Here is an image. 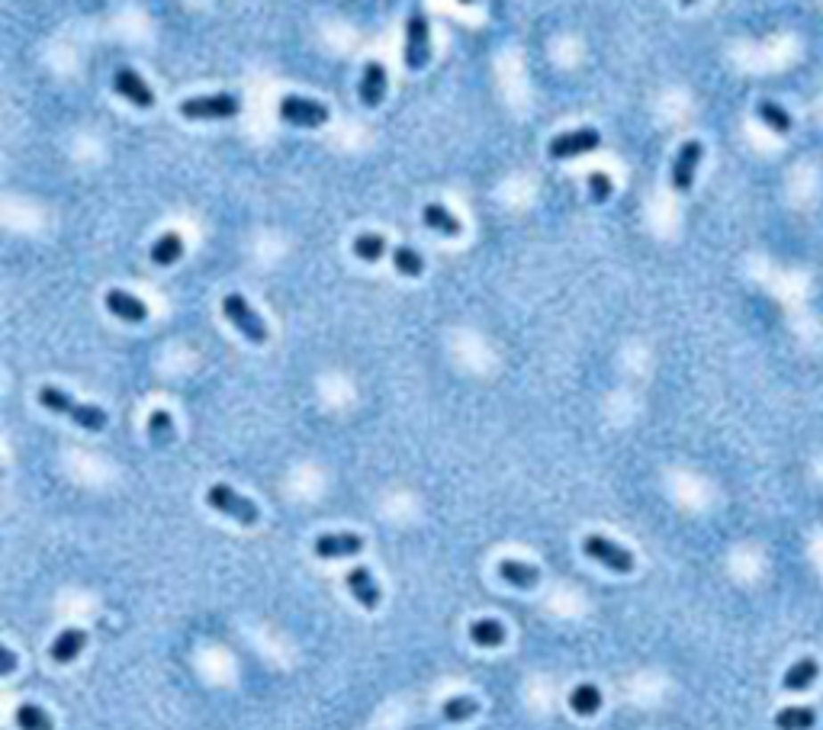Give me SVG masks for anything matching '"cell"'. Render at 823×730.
Segmentation results:
<instances>
[{
  "mask_svg": "<svg viewBox=\"0 0 823 730\" xmlns=\"http://www.w3.org/2000/svg\"><path fill=\"white\" fill-rule=\"evenodd\" d=\"M39 402H42V409L58 412V415H68V419L75 422L77 428H84V431H103L107 422H110L107 412L100 409V406L71 399V396L61 393V390H55V386H42Z\"/></svg>",
  "mask_w": 823,
  "mask_h": 730,
  "instance_id": "1",
  "label": "cell"
},
{
  "mask_svg": "<svg viewBox=\"0 0 823 730\" xmlns=\"http://www.w3.org/2000/svg\"><path fill=\"white\" fill-rule=\"evenodd\" d=\"M431 62V36H428V17L425 10L415 7L405 20V68L421 71Z\"/></svg>",
  "mask_w": 823,
  "mask_h": 730,
  "instance_id": "2",
  "label": "cell"
},
{
  "mask_svg": "<svg viewBox=\"0 0 823 730\" xmlns=\"http://www.w3.org/2000/svg\"><path fill=\"white\" fill-rule=\"evenodd\" d=\"M206 502H209V505H213L219 515H229L232 521H239V525H245V528L257 525V518H261V512H257L255 502L245 499V496H239L235 489H232V486H225V483L209 486Z\"/></svg>",
  "mask_w": 823,
  "mask_h": 730,
  "instance_id": "3",
  "label": "cell"
},
{
  "mask_svg": "<svg viewBox=\"0 0 823 730\" xmlns=\"http://www.w3.org/2000/svg\"><path fill=\"white\" fill-rule=\"evenodd\" d=\"M239 110L241 100L229 91L203 94V97H190L181 103L183 119H232V116H239Z\"/></svg>",
  "mask_w": 823,
  "mask_h": 730,
  "instance_id": "4",
  "label": "cell"
},
{
  "mask_svg": "<svg viewBox=\"0 0 823 730\" xmlns=\"http://www.w3.org/2000/svg\"><path fill=\"white\" fill-rule=\"evenodd\" d=\"M223 312L225 319L235 325V329L241 332V335L248 338V341H255V345H264L267 341V325H264V319L257 316L251 306H248V299L241 293H229L223 299Z\"/></svg>",
  "mask_w": 823,
  "mask_h": 730,
  "instance_id": "5",
  "label": "cell"
},
{
  "mask_svg": "<svg viewBox=\"0 0 823 730\" xmlns=\"http://www.w3.org/2000/svg\"><path fill=\"white\" fill-rule=\"evenodd\" d=\"M583 554L589 560H595V563L608 566L611 573H631L634 570V554L627 547H621V544L608 541V537H601V534L583 537Z\"/></svg>",
  "mask_w": 823,
  "mask_h": 730,
  "instance_id": "6",
  "label": "cell"
},
{
  "mask_svg": "<svg viewBox=\"0 0 823 730\" xmlns=\"http://www.w3.org/2000/svg\"><path fill=\"white\" fill-rule=\"evenodd\" d=\"M277 113H281L283 123H289V126H309V129H315V126H322L325 119H329V107H325V103H319V100H309V97H299V94H289V97H283L281 107H277Z\"/></svg>",
  "mask_w": 823,
  "mask_h": 730,
  "instance_id": "7",
  "label": "cell"
},
{
  "mask_svg": "<svg viewBox=\"0 0 823 730\" xmlns=\"http://www.w3.org/2000/svg\"><path fill=\"white\" fill-rule=\"evenodd\" d=\"M599 145H601L599 129H589V126H585V129L563 132V135L550 139L547 155H550L553 161H569V158H579V155H585V152H595Z\"/></svg>",
  "mask_w": 823,
  "mask_h": 730,
  "instance_id": "8",
  "label": "cell"
},
{
  "mask_svg": "<svg viewBox=\"0 0 823 730\" xmlns=\"http://www.w3.org/2000/svg\"><path fill=\"white\" fill-rule=\"evenodd\" d=\"M315 557L322 560H341V557H354L363 550V537L354 531H329L315 537Z\"/></svg>",
  "mask_w": 823,
  "mask_h": 730,
  "instance_id": "9",
  "label": "cell"
},
{
  "mask_svg": "<svg viewBox=\"0 0 823 730\" xmlns=\"http://www.w3.org/2000/svg\"><path fill=\"white\" fill-rule=\"evenodd\" d=\"M113 91L119 94V97L129 100V103H135L139 110H151V107H155V94H151L149 84L142 81L135 68H116Z\"/></svg>",
  "mask_w": 823,
  "mask_h": 730,
  "instance_id": "10",
  "label": "cell"
},
{
  "mask_svg": "<svg viewBox=\"0 0 823 730\" xmlns=\"http://www.w3.org/2000/svg\"><path fill=\"white\" fill-rule=\"evenodd\" d=\"M701 155H705V145L695 139L685 142V145L679 148V155H675V161H672V174H669V177H672V187L679 190V193H689V190H692Z\"/></svg>",
  "mask_w": 823,
  "mask_h": 730,
  "instance_id": "11",
  "label": "cell"
},
{
  "mask_svg": "<svg viewBox=\"0 0 823 730\" xmlns=\"http://www.w3.org/2000/svg\"><path fill=\"white\" fill-rule=\"evenodd\" d=\"M347 589H351V595H354L357 602H361L367 611H373V608H379V599H383V592H379L377 579H373V573L367 570V566H354V570H347L345 576Z\"/></svg>",
  "mask_w": 823,
  "mask_h": 730,
  "instance_id": "12",
  "label": "cell"
},
{
  "mask_svg": "<svg viewBox=\"0 0 823 730\" xmlns=\"http://www.w3.org/2000/svg\"><path fill=\"white\" fill-rule=\"evenodd\" d=\"M103 303H107L110 316H116V319L129 322V325H139V322L149 319V306L142 303L139 296L123 293V290H110V293L103 296Z\"/></svg>",
  "mask_w": 823,
  "mask_h": 730,
  "instance_id": "13",
  "label": "cell"
},
{
  "mask_svg": "<svg viewBox=\"0 0 823 730\" xmlns=\"http://www.w3.org/2000/svg\"><path fill=\"white\" fill-rule=\"evenodd\" d=\"M387 97V68L379 62H367L361 74V103L363 107H379Z\"/></svg>",
  "mask_w": 823,
  "mask_h": 730,
  "instance_id": "14",
  "label": "cell"
},
{
  "mask_svg": "<svg viewBox=\"0 0 823 730\" xmlns=\"http://www.w3.org/2000/svg\"><path fill=\"white\" fill-rule=\"evenodd\" d=\"M87 647V634L81 631V627H68V631H61L55 640H52L49 647V657L55 660V663H71V660H77V653Z\"/></svg>",
  "mask_w": 823,
  "mask_h": 730,
  "instance_id": "15",
  "label": "cell"
},
{
  "mask_svg": "<svg viewBox=\"0 0 823 730\" xmlns=\"http://www.w3.org/2000/svg\"><path fill=\"white\" fill-rule=\"evenodd\" d=\"M499 576L515 589H534L541 583V570L534 563H521V560H502L499 563Z\"/></svg>",
  "mask_w": 823,
  "mask_h": 730,
  "instance_id": "16",
  "label": "cell"
},
{
  "mask_svg": "<svg viewBox=\"0 0 823 730\" xmlns=\"http://www.w3.org/2000/svg\"><path fill=\"white\" fill-rule=\"evenodd\" d=\"M817 676H820V663H817V660H811V657H804V660H798V663L791 666L788 673H785L782 689L804 692V689H811V685H814Z\"/></svg>",
  "mask_w": 823,
  "mask_h": 730,
  "instance_id": "17",
  "label": "cell"
},
{
  "mask_svg": "<svg viewBox=\"0 0 823 730\" xmlns=\"http://www.w3.org/2000/svg\"><path fill=\"white\" fill-rule=\"evenodd\" d=\"M421 219H425V226H428L431 232H437V235H447V238L460 235V219L447 213L441 203H428V206H425V209H421Z\"/></svg>",
  "mask_w": 823,
  "mask_h": 730,
  "instance_id": "18",
  "label": "cell"
},
{
  "mask_svg": "<svg viewBox=\"0 0 823 730\" xmlns=\"http://www.w3.org/2000/svg\"><path fill=\"white\" fill-rule=\"evenodd\" d=\"M469 640L477 644V647H502L505 644V627L502 621H495V618H479V621L469 624Z\"/></svg>",
  "mask_w": 823,
  "mask_h": 730,
  "instance_id": "19",
  "label": "cell"
},
{
  "mask_svg": "<svg viewBox=\"0 0 823 730\" xmlns=\"http://www.w3.org/2000/svg\"><path fill=\"white\" fill-rule=\"evenodd\" d=\"M181 258H183V238L177 235V232H165V235L151 245V261H155L158 267H171V264H177Z\"/></svg>",
  "mask_w": 823,
  "mask_h": 730,
  "instance_id": "20",
  "label": "cell"
},
{
  "mask_svg": "<svg viewBox=\"0 0 823 730\" xmlns=\"http://www.w3.org/2000/svg\"><path fill=\"white\" fill-rule=\"evenodd\" d=\"M814 724H817L814 708H804V705L782 708V711L775 714V727L778 730H811Z\"/></svg>",
  "mask_w": 823,
  "mask_h": 730,
  "instance_id": "21",
  "label": "cell"
},
{
  "mask_svg": "<svg viewBox=\"0 0 823 730\" xmlns=\"http://www.w3.org/2000/svg\"><path fill=\"white\" fill-rule=\"evenodd\" d=\"M569 708L576 714H583V718H589V714H595L601 708V692L599 685H592V682H583V685H576L573 689V695H569Z\"/></svg>",
  "mask_w": 823,
  "mask_h": 730,
  "instance_id": "22",
  "label": "cell"
},
{
  "mask_svg": "<svg viewBox=\"0 0 823 730\" xmlns=\"http://www.w3.org/2000/svg\"><path fill=\"white\" fill-rule=\"evenodd\" d=\"M756 113H759V119H762V123H766L772 132H778V135L791 132V116H788V110L778 107L775 100H762V103L756 107Z\"/></svg>",
  "mask_w": 823,
  "mask_h": 730,
  "instance_id": "23",
  "label": "cell"
},
{
  "mask_svg": "<svg viewBox=\"0 0 823 730\" xmlns=\"http://www.w3.org/2000/svg\"><path fill=\"white\" fill-rule=\"evenodd\" d=\"M393 264H395V271L405 274V277H421V271H425V258L409 245L393 248Z\"/></svg>",
  "mask_w": 823,
  "mask_h": 730,
  "instance_id": "24",
  "label": "cell"
},
{
  "mask_svg": "<svg viewBox=\"0 0 823 730\" xmlns=\"http://www.w3.org/2000/svg\"><path fill=\"white\" fill-rule=\"evenodd\" d=\"M354 255L361 258V261L373 264L387 255V242H383V235H377V232H363V235L354 238Z\"/></svg>",
  "mask_w": 823,
  "mask_h": 730,
  "instance_id": "25",
  "label": "cell"
},
{
  "mask_svg": "<svg viewBox=\"0 0 823 730\" xmlns=\"http://www.w3.org/2000/svg\"><path fill=\"white\" fill-rule=\"evenodd\" d=\"M477 711H479L477 698H469V695L447 698L444 705H441V718H444V721H451V724H457V721H467V718H473V714H477Z\"/></svg>",
  "mask_w": 823,
  "mask_h": 730,
  "instance_id": "26",
  "label": "cell"
},
{
  "mask_svg": "<svg viewBox=\"0 0 823 730\" xmlns=\"http://www.w3.org/2000/svg\"><path fill=\"white\" fill-rule=\"evenodd\" d=\"M13 718H17L20 730H52L55 727L52 718L45 714V708H39V705H20Z\"/></svg>",
  "mask_w": 823,
  "mask_h": 730,
  "instance_id": "27",
  "label": "cell"
},
{
  "mask_svg": "<svg viewBox=\"0 0 823 730\" xmlns=\"http://www.w3.org/2000/svg\"><path fill=\"white\" fill-rule=\"evenodd\" d=\"M149 438L155 444H171L174 441V419L171 412L165 409H155L149 415Z\"/></svg>",
  "mask_w": 823,
  "mask_h": 730,
  "instance_id": "28",
  "label": "cell"
},
{
  "mask_svg": "<svg viewBox=\"0 0 823 730\" xmlns=\"http://www.w3.org/2000/svg\"><path fill=\"white\" fill-rule=\"evenodd\" d=\"M611 190H615V184H611V177L605 171L589 174V193H592L595 203H605V200L611 197Z\"/></svg>",
  "mask_w": 823,
  "mask_h": 730,
  "instance_id": "29",
  "label": "cell"
},
{
  "mask_svg": "<svg viewBox=\"0 0 823 730\" xmlns=\"http://www.w3.org/2000/svg\"><path fill=\"white\" fill-rule=\"evenodd\" d=\"M0 660H4V666H0V673H4V676H10L13 669H17V657H13V650H10V647L0 650Z\"/></svg>",
  "mask_w": 823,
  "mask_h": 730,
  "instance_id": "30",
  "label": "cell"
}]
</instances>
